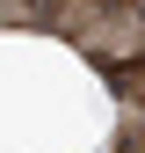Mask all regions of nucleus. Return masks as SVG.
I'll return each instance as SVG.
<instances>
[{
  "mask_svg": "<svg viewBox=\"0 0 145 153\" xmlns=\"http://www.w3.org/2000/svg\"><path fill=\"white\" fill-rule=\"evenodd\" d=\"M51 22V0H0V29H36Z\"/></svg>",
  "mask_w": 145,
  "mask_h": 153,
  "instance_id": "nucleus-2",
  "label": "nucleus"
},
{
  "mask_svg": "<svg viewBox=\"0 0 145 153\" xmlns=\"http://www.w3.org/2000/svg\"><path fill=\"white\" fill-rule=\"evenodd\" d=\"M116 153H145V102H123V124H116Z\"/></svg>",
  "mask_w": 145,
  "mask_h": 153,
  "instance_id": "nucleus-3",
  "label": "nucleus"
},
{
  "mask_svg": "<svg viewBox=\"0 0 145 153\" xmlns=\"http://www.w3.org/2000/svg\"><path fill=\"white\" fill-rule=\"evenodd\" d=\"M51 29L87 59L116 66L145 51V0H51Z\"/></svg>",
  "mask_w": 145,
  "mask_h": 153,
  "instance_id": "nucleus-1",
  "label": "nucleus"
}]
</instances>
